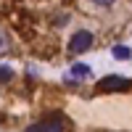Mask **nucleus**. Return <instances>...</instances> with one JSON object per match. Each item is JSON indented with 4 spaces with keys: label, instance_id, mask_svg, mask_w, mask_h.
Returning <instances> with one entry per match:
<instances>
[{
    "label": "nucleus",
    "instance_id": "nucleus-5",
    "mask_svg": "<svg viewBox=\"0 0 132 132\" xmlns=\"http://www.w3.org/2000/svg\"><path fill=\"white\" fill-rule=\"evenodd\" d=\"M111 56H114L116 61H129V56H132V53H129V48H127V45H114Z\"/></svg>",
    "mask_w": 132,
    "mask_h": 132
},
{
    "label": "nucleus",
    "instance_id": "nucleus-6",
    "mask_svg": "<svg viewBox=\"0 0 132 132\" xmlns=\"http://www.w3.org/2000/svg\"><path fill=\"white\" fill-rule=\"evenodd\" d=\"M11 79H13V71L8 66H0V82H11Z\"/></svg>",
    "mask_w": 132,
    "mask_h": 132
},
{
    "label": "nucleus",
    "instance_id": "nucleus-3",
    "mask_svg": "<svg viewBox=\"0 0 132 132\" xmlns=\"http://www.w3.org/2000/svg\"><path fill=\"white\" fill-rule=\"evenodd\" d=\"M27 132H63V122H61L58 116H53V119H42V122L27 127Z\"/></svg>",
    "mask_w": 132,
    "mask_h": 132
},
{
    "label": "nucleus",
    "instance_id": "nucleus-7",
    "mask_svg": "<svg viewBox=\"0 0 132 132\" xmlns=\"http://www.w3.org/2000/svg\"><path fill=\"white\" fill-rule=\"evenodd\" d=\"M5 48H8V40H5L3 32H0V53H5Z\"/></svg>",
    "mask_w": 132,
    "mask_h": 132
},
{
    "label": "nucleus",
    "instance_id": "nucleus-8",
    "mask_svg": "<svg viewBox=\"0 0 132 132\" xmlns=\"http://www.w3.org/2000/svg\"><path fill=\"white\" fill-rule=\"evenodd\" d=\"M93 3H98V5H114L116 0H93Z\"/></svg>",
    "mask_w": 132,
    "mask_h": 132
},
{
    "label": "nucleus",
    "instance_id": "nucleus-4",
    "mask_svg": "<svg viewBox=\"0 0 132 132\" xmlns=\"http://www.w3.org/2000/svg\"><path fill=\"white\" fill-rule=\"evenodd\" d=\"M90 66L87 63H74L71 69H69V77H66V79L69 82H82V79H87V77H90Z\"/></svg>",
    "mask_w": 132,
    "mask_h": 132
},
{
    "label": "nucleus",
    "instance_id": "nucleus-1",
    "mask_svg": "<svg viewBox=\"0 0 132 132\" xmlns=\"http://www.w3.org/2000/svg\"><path fill=\"white\" fill-rule=\"evenodd\" d=\"M129 90V79L127 77H116V74H108L98 82V93H124Z\"/></svg>",
    "mask_w": 132,
    "mask_h": 132
},
{
    "label": "nucleus",
    "instance_id": "nucleus-2",
    "mask_svg": "<svg viewBox=\"0 0 132 132\" xmlns=\"http://www.w3.org/2000/svg\"><path fill=\"white\" fill-rule=\"evenodd\" d=\"M93 32H87V29H79V32H74L71 40H69V53H85V50H90L93 45Z\"/></svg>",
    "mask_w": 132,
    "mask_h": 132
}]
</instances>
